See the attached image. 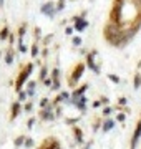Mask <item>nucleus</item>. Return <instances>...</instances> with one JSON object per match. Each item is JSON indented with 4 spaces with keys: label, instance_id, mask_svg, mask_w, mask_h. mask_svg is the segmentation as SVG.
Masks as SVG:
<instances>
[{
    "label": "nucleus",
    "instance_id": "obj_1",
    "mask_svg": "<svg viewBox=\"0 0 141 149\" xmlns=\"http://www.w3.org/2000/svg\"><path fill=\"white\" fill-rule=\"evenodd\" d=\"M32 70H33V63H27V65L20 70V73H18V76H17V81H15V89H17V93L22 91V86H23V83L28 80Z\"/></svg>",
    "mask_w": 141,
    "mask_h": 149
},
{
    "label": "nucleus",
    "instance_id": "obj_2",
    "mask_svg": "<svg viewBox=\"0 0 141 149\" xmlns=\"http://www.w3.org/2000/svg\"><path fill=\"white\" fill-rule=\"evenodd\" d=\"M83 71H85V63H76L75 68H73V71H72V74H70V78H68L70 86H75V85H76V81L81 78Z\"/></svg>",
    "mask_w": 141,
    "mask_h": 149
},
{
    "label": "nucleus",
    "instance_id": "obj_3",
    "mask_svg": "<svg viewBox=\"0 0 141 149\" xmlns=\"http://www.w3.org/2000/svg\"><path fill=\"white\" fill-rule=\"evenodd\" d=\"M96 55H98V51H96V50H91V51L87 55V65H88V68H90L93 73L100 74V66H98V65H96V61H95Z\"/></svg>",
    "mask_w": 141,
    "mask_h": 149
},
{
    "label": "nucleus",
    "instance_id": "obj_4",
    "mask_svg": "<svg viewBox=\"0 0 141 149\" xmlns=\"http://www.w3.org/2000/svg\"><path fill=\"white\" fill-rule=\"evenodd\" d=\"M88 27V20L83 17V15H75L73 17V28L76 30V32H83L85 28Z\"/></svg>",
    "mask_w": 141,
    "mask_h": 149
},
{
    "label": "nucleus",
    "instance_id": "obj_5",
    "mask_svg": "<svg viewBox=\"0 0 141 149\" xmlns=\"http://www.w3.org/2000/svg\"><path fill=\"white\" fill-rule=\"evenodd\" d=\"M42 14L43 15H47V17H55V14H57V5H55L53 2H45L43 5H42Z\"/></svg>",
    "mask_w": 141,
    "mask_h": 149
},
{
    "label": "nucleus",
    "instance_id": "obj_6",
    "mask_svg": "<svg viewBox=\"0 0 141 149\" xmlns=\"http://www.w3.org/2000/svg\"><path fill=\"white\" fill-rule=\"evenodd\" d=\"M140 137H141V118H140V121H138V124H136V128H134L133 136H131V146H129V148H131V149H136Z\"/></svg>",
    "mask_w": 141,
    "mask_h": 149
},
{
    "label": "nucleus",
    "instance_id": "obj_7",
    "mask_svg": "<svg viewBox=\"0 0 141 149\" xmlns=\"http://www.w3.org/2000/svg\"><path fill=\"white\" fill-rule=\"evenodd\" d=\"M14 56H15L14 47L10 45V47L7 48V51H5V63H7V65H12V63H14Z\"/></svg>",
    "mask_w": 141,
    "mask_h": 149
},
{
    "label": "nucleus",
    "instance_id": "obj_8",
    "mask_svg": "<svg viewBox=\"0 0 141 149\" xmlns=\"http://www.w3.org/2000/svg\"><path fill=\"white\" fill-rule=\"evenodd\" d=\"M40 118H42V119H47V121H48V119L52 121V119L55 118V114H53V111H52V108L48 106L47 109H43V111L40 113Z\"/></svg>",
    "mask_w": 141,
    "mask_h": 149
},
{
    "label": "nucleus",
    "instance_id": "obj_9",
    "mask_svg": "<svg viewBox=\"0 0 141 149\" xmlns=\"http://www.w3.org/2000/svg\"><path fill=\"white\" fill-rule=\"evenodd\" d=\"M87 88H88V85H83V86H80V88H78V89H75L73 96H72V103H73L75 100H78L80 96H83V93L87 91Z\"/></svg>",
    "mask_w": 141,
    "mask_h": 149
},
{
    "label": "nucleus",
    "instance_id": "obj_10",
    "mask_svg": "<svg viewBox=\"0 0 141 149\" xmlns=\"http://www.w3.org/2000/svg\"><path fill=\"white\" fill-rule=\"evenodd\" d=\"M73 104L78 109H81V111H83V109H85V106H87V98H85V96H80L78 100H75V101H73Z\"/></svg>",
    "mask_w": 141,
    "mask_h": 149
},
{
    "label": "nucleus",
    "instance_id": "obj_11",
    "mask_svg": "<svg viewBox=\"0 0 141 149\" xmlns=\"http://www.w3.org/2000/svg\"><path fill=\"white\" fill-rule=\"evenodd\" d=\"M18 114H20V103L15 101L14 104H12V116H10V119H15Z\"/></svg>",
    "mask_w": 141,
    "mask_h": 149
},
{
    "label": "nucleus",
    "instance_id": "obj_12",
    "mask_svg": "<svg viewBox=\"0 0 141 149\" xmlns=\"http://www.w3.org/2000/svg\"><path fill=\"white\" fill-rule=\"evenodd\" d=\"M8 35H10V28H8L7 25H3L2 30H0V40H7Z\"/></svg>",
    "mask_w": 141,
    "mask_h": 149
},
{
    "label": "nucleus",
    "instance_id": "obj_13",
    "mask_svg": "<svg viewBox=\"0 0 141 149\" xmlns=\"http://www.w3.org/2000/svg\"><path fill=\"white\" fill-rule=\"evenodd\" d=\"M38 51H40V45H38V41H33V45H32V50H30V53H32V58H37Z\"/></svg>",
    "mask_w": 141,
    "mask_h": 149
},
{
    "label": "nucleus",
    "instance_id": "obj_14",
    "mask_svg": "<svg viewBox=\"0 0 141 149\" xmlns=\"http://www.w3.org/2000/svg\"><path fill=\"white\" fill-rule=\"evenodd\" d=\"M73 134H75V137H76V142H81V141H83V136H81V129L80 128L73 126Z\"/></svg>",
    "mask_w": 141,
    "mask_h": 149
},
{
    "label": "nucleus",
    "instance_id": "obj_15",
    "mask_svg": "<svg viewBox=\"0 0 141 149\" xmlns=\"http://www.w3.org/2000/svg\"><path fill=\"white\" fill-rule=\"evenodd\" d=\"M50 78H52L53 81H60V70H58V68H53V70H52V74H50Z\"/></svg>",
    "mask_w": 141,
    "mask_h": 149
},
{
    "label": "nucleus",
    "instance_id": "obj_16",
    "mask_svg": "<svg viewBox=\"0 0 141 149\" xmlns=\"http://www.w3.org/2000/svg\"><path fill=\"white\" fill-rule=\"evenodd\" d=\"M27 23H23V25H20V27H18V38H23V37H25V33H27Z\"/></svg>",
    "mask_w": 141,
    "mask_h": 149
},
{
    "label": "nucleus",
    "instance_id": "obj_17",
    "mask_svg": "<svg viewBox=\"0 0 141 149\" xmlns=\"http://www.w3.org/2000/svg\"><path fill=\"white\" fill-rule=\"evenodd\" d=\"M113 126H114V121H113V119H106V121L103 123V131H110Z\"/></svg>",
    "mask_w": 141,
    "mask_h": 149
},
{
    "label": "nucleus",
    "instance_id": "obj_18",
    "mask_svg": "<svg viewBox=\"0 0 141 149\" xmlns=\"http://www.w3.org/2000/svg\"><path fill=\"white\" fill-rule=\"evenodd\" d=\"M27 50L28 48H27V45L23 43V38H18V51H20V53H25Z\"/></svg>",
    "mask_w": 141,
    "mask_h": 149
},
{
    "label": "nucleus",
    "instance_id": "obj_19",
    "mask_svg": "<svg viewBox=\"0 0 141 149\" xmlns=\"http://www.w3.org/2000/svg\"><path fill=\"white\" fill-rule=\"evenodd\" d=\"M140 86H141V74L136 73V74H134V88L138 89Z\"/></svg>",
    "mask_w": 141,
    "mask_h": 149
},
{
    "label": "nucleus",
    "instance_id": "obj_20",
    "mask_svg": "<svg viewBox=\"0 0 141 149\" xmlns=\"http://www.w3.org/2000/svg\"><path fill=\"white\" fill-rule=\"evenodd\" d=\"M33 33H35V41H38L42 38V30H40V27H35Z\"/></svg>",
    "mask_w": 141,
    "mask_h": 149
},
{
    "label": "nucleus",
    "instance_id": "obj_21",
    "mask_svg": "<svg viewBox=\"0 0 141 149\" xmlns=\"http://www.w3.org/2000/svg\"><path fill=\"white\" fill-rule=\"evenodd\" d=\"M25 136H18L17 139H15V146H22V144H25Z\"/></svg>",
    "mask_w": 141,
    "mask_h": 149
},
{
    "label": "nucleus",
    "instance_id": "obj_22",
    "mask_svg": "<svg viewBox=\"0 0 141 149\" xmlns=\"http://www.w3.org/2000/svg\"><path fill=\"white\" fill-rule=\"evenodd\" d=\"M55 5H57V12H61V10L65 8V0H58Z\"/></svg>",
    "mask_w": 141,
    "mask_h": 149
},
{
    "label": "nucleus",
    "instance_id": "obj_23",
    "mask_svg": "<svg viewBox=\"0 0 141 149\" xmlns=\"http://www.w3.org/2000/svg\"><path fill=\"white\" fill-rule=\"evenodd\" d=\"M38 78H40L42 81H43V80L47 78V66H43V68L40 70V74H38Z\"/></svg>",
    "mask_w": 141,
    "mask_h": 149
},
{
    "label": "nucleus",
    "instance_id": "obj_24",
    "mask_svg": "<svg viewBox=\"0 0 141 149\" xmlns=\"http://www.w3.org/2000/svg\"><path fill=\"white\" fill-rule=\"evenodd\" d=\"M35 85H37L35 81L28 83V95H33V93H35Z\"/></svg>",
    "mask_w": 141,
    "mask_h": 149
},
{
    "label": "nucleus",
    "instance_id": "obj_25",
    "mask_svg": "<svg viewBox=\"0 0 141 149\" xmlns=\"http://www.w3.org/2000/svg\"><path fill=\"white\" fill-rule=\"evenodd\" d=\"M72 43H73L75 47H80V45H81V38H80V37H73V38H72Z\"/></svg>",
    "mask_w": 141,
    "mask_h": 149
},
{
    "label": "nucleus",
    "instance_id": "obj_26",
    "mask_svg": "<svg viewBox=\"0 0 141 149\" xmlns=\"http://www.w3.org/2000/svg\"><path fill=\"white\" fill-rule=\"evenodd\" d=\"M108 78H110V81H113V83H120V78L116 74H108Z\"/></svg>",
    "mask_w": 141,
    "mask_h": 149
},
{
    "label": "nucleus",
    "instance_id": "obj_27",
    "mask_svg": "<svg viewBox=\"0 0 141 149\" xmlns=\"http://www.w3.org/2000/svg\"><path fill=\"white\" fill-rule=\"evenodd\" d=\"M52 38H53L52 35H48V37H45V40H43V48H47V45L50 43V41H52Z\"/></svg>",
    "mask_w": 141,
    "mask_h": 149
},
{
    "label": "nucleus",
    "instance_id": "obj_28",
    "mask_svg": "<svg viewBox=\"0 0 141 149\" xmlns=\"http://www.w3.org/2000/svg\"><path fill=\"white\" fill-rule=\"evenodd\" d=\"M8 43H10V45H14V41H15V33H12V32H10V35H8Z\"/></svg>",
    "mask_w": 141,
    "mask_h": 149
},
{
    "label": "nucleus",
    "instance_id": "obj_29",
    "mask_svg": "<svg viewBox=\"0 0 141 149\" xmlns=\"http://www.w3.org/2000/svg\"><path fill=\"white\" fill-rule=\"evenodd\" d=\"M18 98H20V101H25V98H27V93H25V91H18Z\"/></svg>",
    "mask_w": 141,
    "mask_h": 149
},
{
    "label": "nucleus",
    "instance_id": "obj_30",
    "mask_svg": "<svg viewBox=\"0 0 141 149\" xmlns=\"http://www.w3.org/2000/svg\"><path fill=\"white\" fill-rule=\"evenodd\" d=\"M40 106H42V108H48V100H47V98H43V100L40 101Z\"/></svg>",
    "mask_w": 141,
    "mask_h": 149
},
{
    "label": "nucleus",
    "instance_id": "obj_31",
    "mask_svg": "<svg viewBox=\"0 0 141 149\" xmlns=\"http://www.w3.org/2000/svg\"><path fill=\"white\" fill-rule=\"evenodd\" d=\"M73 30H75L73 27H67V28H65V33H67V35H72V33H73Z\"/></svg>",
    "mask_w": 141,
    "mask_h": 149
},
{
    "label": "nucleus",
    "instance_id": "obj_32",
    "mask_svg": "<svg viewBox=\"0 0 141 149\" xmlns=\"http://www.w3.org/2000/svg\"><path fill=\"white\" fill-rule=\"evenodd\" d=\"M25 146H27V148H32V146H33V139H27V141H25Z\"/></svg>",
    "mask_w": 141,
    "mask_h": 149
},
{
    "label": "nucleus",
    "instance_id": "obj_33",
    "mask_svg": "<svg viewBox=\"0 0 141 149\" xmlns=\"http://www.w3.org/2000/svg\"><path fill=\"white\" fill-rule=\"evenodd\" d=\"M116 119H118V121H121V123H123V121H125V114H123V113H120V114L116 116Z\"/></svg>",
    "mask_w": 141,
    "mask_h": 149
},
{
    "label": "nucleus",
    "instance_id": "obj_34",
    "mask_svg": "<svg viewBox=\"0 0 141 149\" xmlns=\"http://www.w3.org/2000/svg\"><path fill=\"white\" fill-rule=\"evenodd\" d=\"M110 113H111V108H105V109H103V114H105V116H108Z\"/></svg>",
    "mask_w": 141,
    "mask_h": 149
},
{
    "label": "nucleus",
    "instance_id": "obj_35",
    "mask_svg": "<svg viewBox=\"0 0 141 149\" xmlns=\"http://www.w3.org/2000/svg\"><path fill=\"white\" fill-rule=\"evenodd\" d=\"M25 111H30V109H32V103H27V104H25Z\"/></svg>",
    "mask_w": 141,
    "mask_h": 149
},
{
    "label": "nucleus",
    "instance_id": "obj_36",
    "mask_svg": "<svg viewBox=\"0 0 141 149\" xmlns=\"http://www.w3.org/2000/svg\"><path fill=\"white\" fill-rule=\"evenodd\" d=\"M101 104H103V101H101V100H100V101H95V103H93L95 108H98V106H101Z\"/></svg>",
    "mask_w": 141,
    "mask_h": 149
},
{
    "label": "nucleus",
    "instance_id": "obj_37",
    "mask_svg": "<svg viewBox=\"0 0 141 149\" xmlns=\"http://www.w3.org/2000/svg\"><path fill=\"white\" fill-rule=\"evenodd\" d=\"M33 123H35V118H32V119L28 121V128H32V126H33Z\"/></svg>",
    "mask_w": 141,
    "mask_h": 149
},
{
    "label": "nucleus",
    "instance_id": "obj_38",
    "mask_svg": "<svg viewBox=\"0 0 141 149\" xmlns=\"http://www.w3.org/2000/svg\"><path fill=\"white\" fill-rule=\"evenodd\" d=\"M120 104H126V100H125V98H120Z\"/></svg>",
    "mask_w": 141,
    "mask_h": 149
},
{
    "label": "nucleus",
    "instance_id": "obj_39",
    "mask_svg": "<svg viewBox=\"0 0 141 149\" xmlns=\"http://www.w3.org/2000/svg\"><path fill=\"white\" fill-rule=\"evenodd\" d=\"M90 148H91V142H88V144H87V146H85L83 149H90Z\"/></svg>",
    "mask_w": 141,
    "mask_h": 149
},
{
    "label": "nucleus",
    "instance_id": "obj_40",
    "mask_svg": "<svg viewBox=\"0 0 141 149\" xmlns=\"http://www.w3.org/2000/svg\"><path fill=\"white\" fill-rule=\"evenodd\" d=\"M0 56H2V51H0Z\"/></svg>",
    "mask_w": 141,
    "mask_h": 149
}]
</instances>
